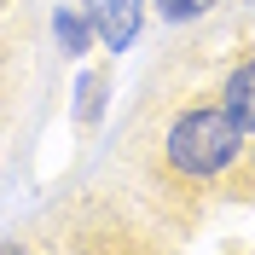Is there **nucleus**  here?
Returning <instances> with one entry per match:
<instances>
[{"label": "nucleus", "instance_id": "obj_7", "mask_svg": "<svg viewBox=\"0 0 255 255\" xmlns=\"http://www.w3.org/2000/svg\"><path fill=\"white\" fill-rule=\"evenodd\" d=\"M0 255H29V244L23 238H0Z\"/></svg>", "mask_w": 255, "mask_h": 255}, {"label": "nucleus", "instance_id": "obj_5", "mask_svg": "<svg viewBox=\"0 0 255 255\" xmlns=\"http://www.w3.org/2000/svg\"><path fill=\"white\" fill-rule=\"evenodd\" d=\"M52 47H58L70 64H81L87 52H99L93 17L81 12V0H76V6H70V0H64V6H52Z\"/></svg>", "mask_w": 255, "mask_h": 255}, {"label": "nucleus", "instance_id": "obj_4", "mask_svg": "<svg viewBox=\"0 0 255 255\" xmlns=\"http://www.w3.org/2000/svg\"><path fill=\"white\" fill-rule=\"evenodd\" d=\"M215 99H221L226 111H232V122L244 128L255 139V52H238V58L221 70V81H215Z\"/></svg>", "mask_w": 255, "mask_h": 255}, {"label": "nucleus", "instance_id": "obj_3", "mask_svg": "<svg viewBox=\"0 0 255 255\" xmlns=\"http://www.w3.org/2000/svg\"><path fill=\"white\" fill-rule=\"evenodd\" d=\"M111 93H116L111 64H81L76 81H70V128L76 133H99L105 116H111Z\"/></svg>", "mask_w": 255, "mask_h": 255}, {"label": "nucleus", "instance_id": "obj_2", "mask_svg": "<svg viewBox=\"0 0 255 255\" xmlns=\"http://www.w3.org/2000/svg\"><path fill=\"white\" fill-rule=\"evenodd\" d=\"M81 12L93 17V35H99V52H111L122 58L145 29V12H151V0H81Z\"/></svg>", "mask_w": 255, "mask_h": 255}, {"label": "nucleus", "instance_id": "obj_6", "mask_svg": "<svg viewBox=\"0 0 255 255\" xmlns=\"http://www.w3.org/2000/svg\"><path fill=\"white\" fill-rule=\"evenodd\" d=\"M215 0H151V12L162 17V23H191V17H203Z\"/></svg>", "mask_w": 255, "mask_h": 255}, {"label": "nucleus", "instance_id": "obj_1", "mask_svg": "<svg viewBox=\"0 0 255 255\" xmlns=\"http://www.w3.org/2000/svg\"><path fill=\"white\" fill-rule=\"evenodd\" d=\"M151 145H157V174L174 191H250L255 180V139L215 93L174 105Z\"/></svg>", "mask_w": 255, "mask_h": 255}]
</instances>
